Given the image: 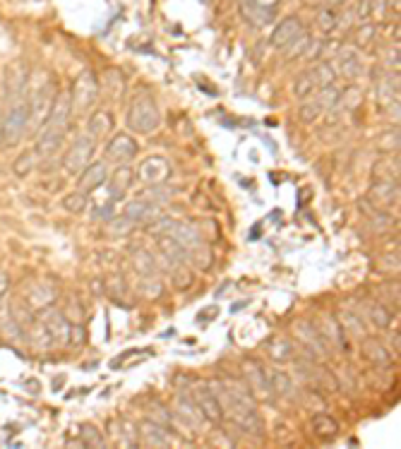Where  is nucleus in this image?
Listing matches in <instances>:
<instances>
[{"label":"nucleus","mask_w":401,"mask_h":449,"mask_svg":"<svg viewBox=\"0 0 401 449\" xmlns=\"http://www.w3.org/2000/svg\"><path fill=\"white\" fill-rule=\"evenodd\" d=\"M127 127L135 132H154L159 127V108L154 106V101L149 96H137L127 108Z\"/></svg>","instance_id":"2"},{"label":"nucleus","mask_w":401,"mask_h":449,"mask_svg":"<svg viewBox=\"0 0 401 449\" xmlns=\"http://www.w3.org/2000/svg\"><path fill=\"white\" fill-rule=\"evenodd\" d=\"M298 32H300L298 22H295V17H291V20H286L281 27L276 29V34H274V46H286V44H291V41L298 37Z\"/></svg>","instance_id":"30"},{"label":"nucleus","mask_w":401,"mask_h":449,"mask_svg":"<svg viewBox=\"0 0 401 449\" xmlns=\"http://www.w3.org/2000/svg\"><path fill=\"white\" fill-rule=\"evenodd\" d=\"M231 418H234V423L243 430V433L255 435V437H260L265 433V423H262V418H260L257 408H253V411H236V413H231Z\"/></svg>","instance_id":"17"},{"label":"nucleus","mask_w":401,"mask_h":449,"mask_svg":"<svg viewBox=\"0 0 401 449\" xmlns=\"http://www.w3.org/2000/svg\"><path fill=\"white\" fill-rule=\"evenodd\" d=\"M149 421L159 423L161 428H168V430L173 428V416L166 411L164 406H159V404H154V406H152V411H149Z\"/></svg>","instance_id":"35"},{"label":"nucleus","mask_w":401,"mask_h":449,"mask_svg":"<svg viewBox=\"0 0 401 449\" xmlns=\"http://www.w3.org/2000/svg\"><path fill=\"white\" fill-rule=\"evenodd\" d=\"M399 343H401V339H399V331H397V334L392 336V346L397 348V353H399Z\"/></svg>","instance_id":"45"},{"label":"nucleus","mask_w":401,"mask_h":449,"mask_svg":"<svg viewBox=\"0 0 401 449\" xmlns=\"http://www.w3.org/2000/svg\"><path fill=\"white\" fill-rule=\"evenodd\" d=\"M363 355L377 367H389V365H392V353H389L377 339H365L363 341Z\"/></svg>","instance_id":"23"},{"label":"nucleus","mask_w":401,"mask_h":449,"mask_svg":"<svg viewBox=\"0 0 401 449\" xmlns=\"http://www.w3.org/2000/svg\"><path fill=\"white\" fill-rule=\"evenodd\" d=\"M106 180H108L106 161H94V163H89L82 173H79L77 188H79V192H84V195H87V192H94L96 188H101Z\"/></svg>","instance_id":"11"},{"label":"nucleus","mask_w":401,"mask_h":449,"mask_svg":"<svg viewBox=\"0 0 401 449\" xmlns=\"http://www.w3.org/2000/svg\"><path fill=\"white\" fill-rule=\"evenodd\" d=\"M312 87H315V84H312L310 75H303V80L295 82V94H298V96H307V94H310Z\"/></svg>","instance_id":"42"},{"label":"nucleus","mask_w":401,"mask_h":449,"mask_svg":"<svg viewBox=\"0 0 401 449\" xmlns=\"http://www.w3.org/2000/svg\"><path fill=\"white\" fill-rule=\"evenodd\" d=\"M137 142L132 139V135H127V132H123V135H113L111 139H108L106 144V159L113 161V163H127L132 161L137 156Z\"/></svg>","instance_id":"9"},{"label":"nucleus","mask_w":401,"mask_h":449,"mask_svg":"<svg viewBox=\"0 0 401 449\" xmlns=\"http://www.w3.org/2000/svg\"><path fill=\"white\" fill-rule=\"evenodd\" d=\"M63 142H65V130H63V127L51 125V122H44V125L39 127L37 142H34V151H37L39 156H53L61 151Z\"/></svg>","instance_id":"8"},{"label":"nucleus","mask_w":401,"mask_h":449,"mask_svg":"<svg viewBox=\"0 0 401 449\" xmlns=\"http://www.w3.org/2000/svg\"><path fill=\"white\" fill-rule=\"evenodd\" d=\"M82 341H84L82 324H72V331H70V343H75V346H82Z\"/></svg>","instance_id":"43"},{"label":"nucleus","mask_w":401,"mask_h":449,"mask_svg":"<svg viewBox=\"0 0 401 449\" xmlns=\"http://www.w3.org/2000/svg\"><path fill=\"white\" fill-rule=\"evenodd\" d=\"M315 80H312V84H319V87H329L334 82V72H332V68L327 65V63H322V65H317L315 68Z\"/></svg>","instance_id":"38"},{"label":"nucleus","mask_w":401,"mask_h":449,"mask_svg":"<svg viewBox=\"0 0 401 449\" xmlns=\"http://www.w3.org/2000/svg\"><path fill=\"white\" fill-rule=\"evenodd\" d=\"M82 442H84L87 447H94V449H103V447H106V440H103V435L98 433V428H96V425H91V423L82 425Z\"/></svg>","instance_id":"32"},{"label":"nucleus","mask_w":401,"mask_h":449,"mask_svg":"<svg viewBox=\"0 0 401 449\" xmlns=\"http://www.w3.org/2000/svg\"><path fill=\"white\" fill-rule=\"evenodd\" d=\"M319 113H322V108H319L317 103H303V106H300V110H298V118L310 125V122L317 120Z\"/></svg>","instance_id":"39"},{"label":"nucleus","mask_w":401,"mask_h":449,"mask_svg":"<svg viewBox=\"0 0 401 449\" xmlns=\"http://www.w3.org/2000/svg\"><path fill=\"white\" fill-rule=\"evenodd\" d=\"M137 433H139V440L144 442L147 447H168V435H166V428H161L159 423H154V421H144V423H139V428H137Z\"/></svg>","instance_id":"15"},{"label":"nucleus","mask_w":401,"mask_h":449,"mask_svg":"<svg viewBox=\"0 0 401 449\" xmlns=\"http://www.w3.org/2000/svg\"><path fill=\"white\" fill-rule=\"evenodd\" d=\"M269 387H272V392L286 396V394L291 392V380H288V375H284V372H272Z\"/></svg>","instance_id":"36"},{"label":"nucleus","mask_w":401,"mask_h":449,"mask_svg":"<svg viewBox=\"0 0 401 449\" xmlns=\"http://www.w3.org/2000/svg\"><path fill=\"white\" fill-rule=\"evenodd\" d=\"M130 260H132V270H135L139 277H156V272H159V262L154 260V255L142 248H132Z\"/></svg>","instance_id":"20"},{"label":"nucleus","mask_w":401,"mask_h":449,"mask_svg":"<svg viewBox=\"0 0 401 449\" xmlns=\"http://www.w3.org/2000/svg\"><path fill=\"white\" fill-rule=\"evenodd\" d=\"M37 151H22L20 156L13 161V173L17 178H25L29 173L34 171V166H37Z\"/></svg>","instance_id":"29"},{"label":"nucleus","mask_w":401,"mask_h":449,"mask_svg":"<svg viewBox=\"0 0 401 449\" xmlns=\"http://www.w3.org/2000/svg\"><path fill=\"white\" fill-rule=\"evenodd\" d=\"M125 217L132 219L135 224H152V221L159 217V207L149 200H132L125 204Z\"/></svg>","instance_id":"14"},{"label":"nucleus","mask_w":401,"mask_h":449,"mask_svg":"<svg viewBox=\"0 0 401 449\" xmlns=\"http://www.w3.org/2000/svg\"><path fill=\"white\" fill-rule=\"evenodd\" d=\"M156 241H159V250L166 260L178 262V265H190V253L185 250V245H180L173 236H159Z\"/></svg>","instance_id":"16"},{"label":"nucleus","mask_w":401,"mask_h":449,"mask_svg":"<svg viewBox=\"0 0 401 449\" xmlns=\"http://www.w3.org/2000/svg\"><path fill=\"white\" fill-rule=\"evenodd\" d=\"M135 221L132 219H127L125 214H120V217H113L111 221L106 224V231H108V236H113V238H125V236H130L132 231H135Z\"/></svg>","instance_id":"28"},{"label":"nucleus","mask_w":401,"mask_h":449,"mask_svg":"<svg viewBox=\"0 0 401 449\" xmlns=\"http://www.w3.org/2000/svg\"><path fill=\"white\" fill-rule=\"evenodd\" d=\"M29 127V106L27 101H15L13 108L5 113L3 122H0V147L3 149H13L17 147V142L25 135V130Z\"/></svg>","instance_id":"1"},{"label":"nucleus","mask_w":401,"mask_h":449,"mask_svg":"<svg viewBox=\"0 0 401 449\" xmlns=\"http://www.w3.org/2000/svg\"><path fill=\"white\" fill-rule=\"evenodd\" d=\"M168 236H173L180 245H185V250H188V253H190V250H193V248H197V245H200V243H205V238H202V233L197 231L193 224H183V221H176Z\"/></svg>","instance_id":"19"},{"label":"nucleus","mask_w":401,"mask_h":449,"mask_svg":"<svg viewBox=\"0 0 401 449\" xmlns=\"http://www.w3.org/2000/svg\"><path fill=\"white\" fill-rule=\"evenodd\" d=\"M113 115L111 110H98V113H94L89 118V122H87V135H91L94 139H106L108 135L113 132Z\"/></svg>","instance_id":"18"},{"label":"nucleus","mask_w":401,"mask_h":449,"mask_svg":"<svg viewBox=\"0 0 401 449\" xmlns=\"http://www.w3.org/2000/svg\"><path fill=\"white\" fill-rule=\"evenodd\" d=\"M161 262L168 267V277H171V282L178 291L190 289V284H193V270H190V265H178V262L166 260L164 255H161Z\"/></svg>","instance_id":"21"},{"label":"nucleus","mask_w":401,"mask_h":449,"mask_svg":"<svg viewBox=\"0 0 401 449\" xmlns=\"http://www.w3.org/2000/svg\"><path fill=\"white\" fill-rule=\"evenodd\" d=\"M56 89L53 84H44L42 89H37L29 99V125L34 127V130H39V127L44 125L46 120H49V113H51V106H53V96Z\"/></svg>","instance_id":"6"},{"label":"nucleus","mask_w":401,"mask_h":449,"mask_svg":"<svg viewBox=\"0 0 401 449\" xmlns=\"http://www.w3.org/2000/svg\"><path fill=\"white\" fill-rule=\"evenodd\" d=\"M368 315H370V322L380 327V329H385V327H389V322H392V315H389L387 308L380 305V303H373V305L368 308Z\"/></svg>","instance_id":"33"},{"label":"nucleus","mask_w":401,"mask_h":449,"mask_svg":"<svg viewBox=\"0 0 401 449\" xmlns=\"http://www.w3.org/2000/svg\"><path fill=\"white\" fill-rule=\"evenodd\" d=\"M173 224H176V221L173 219H164V217H156L152 224H149V233H152V236H168V233H171V229H173Z\"/></svg>","instance_id":"37"},{"label":"nucleus","mask_w":401,"mask_h":449,"mask_svg":"<svg viewBox=\"0 0 401 449\" xmlns=\"http://www.w3.org/2000/svg\"><path fill=\"white\" fill-rule=\"evenodd\" d=\"M243 380L250 389H257V392H272L269 387V380H267V372L262 370V365H255V363H248L246 365V372H243Z\"/></svg>","instance_id":"25"},{"label":"nucleus","mask_w":401,"mask_h":449,"mask_svg":"<svg viewBox=\"0 0 401 449\" xmlns=\"http://www.w3.org/2000/svg\"><path fill=\"white\" fill-rule=\"evenodd\" d=\"M29 341H32V346L39 348V351H49V348L56 346L53 336L49 334V329L44 327V322H39L37 317L32 320V327H29Z\"/></svg>","instance_id":"26"},{"label":"nucleus","mask_w":401,"mask_h":449,"mask_svg":"<svg viewBox=\"0 0 401 449\" xmlns=\"http://www.w3.org/2000/svg\"><path fill=\"white\" fill-rule=\"evenodd\" d=\"M34 317H37L39 322H44V327L49 329V334L53 336L56 346H68L72 324H70V320L65 317V312H61L53 305H44V308H39Z\"/></svg>","instance_id":"4"},{"label":"nucleus","mask_w":401,"mask_h":449,"mask_svg":"<svg viewBox=\"0 0 401 449\" xmlns=\"http://www.w3.org/2000/svg\"><path fill=\"white\" fill-rule=\"evenodd\" d=\"M63 207L68 209V212H72V214H82L84 209H87V195L84 192H70V195L63 200Z\"/></svg>","instance_id":"34"},{"label":"nucleus","mask_w":401,"mask_h":449,"mask_svg":"<svg viewBox=\"0 0 401 449\" xmlns=\"http://www.w3.org/2000/svg\"><path fill=\"white\" fill-rule=\"evenodd\" d=\"M106 286H108V296H111L113 301H118V303H120V293H123V291H127V289H125V284H123V279L115 277V279H111V282H108Z\"/></svg>","instance_id":"41"},{"label":"nucleus","mask_w":401,"mask_h":449,"mask_svg":"<svg viewBox=\"0 0 401 449\" xmlns=\"http://www.w3.org/2000/svg\"><path fill=\"white\" fill-rule=\"evenodd\" d=\"M139 293H142L144 298L154 301L164 293V286H161V282L156 277H142V282H139Z\"/></svg>","instance_id":"31"},{"label":"nucleus","mask_w":401,"mask_h":449,"mask_svg":"<svg viewBox=\"0 0 401 449\" xmlns=\"http://www.w3.org/2000/svg\"><path fill=\"white\" fill-rule=\"evenodd\" d=\"M8 291H10V277L0 270V298H5V296H8Z\"/></svg>","instance_id":"44"},{"label":"nucleus","mask_w":401,"mask_h":449,"mask_svg":"<svg viewBox=\"0 0 401 449\" xmlns=\"http://www.w3.org/2000/svg\"><path fill=\"white\" fill-rule=\"evenodd\" d=\"M312 428H315V433L319 437H324V440H332V437L339 433V423H336L332 416H327V413H319V416L312 418Z\"/></svg>","instance_id":"27"},{"label":"nucleus","mask_w":401,"mask_h":449,"mask_svg":"<svg viewBox=\"0 0 401 449\" xmlns=\"http://www.w3.org/2000/svg\"><path fill=\"white\" fill-rule=\"evenodd\" d=\"M70 115H72V96H70V91H61V94L53 99V106H51L49 120H46V122H51V125H56V127H63V130H68Z\"/></svg>","instance_id":"13"},{"label":"nucleus","mask_w":401,"mask_h":449,"mask_svg":"<svg viewBox=\"0 0 401 449\" xmlns=\"http://www.w3.org/2000/svg\"><path fill=\"white\" fill-rule=\"evenodd\" d=\"M137 173L132 171L127 163H118V168L111 173V178H108V192H111V200H120V197H125V192L132 188V183H135Z\"/></svg>","instance_id":"12"},{"label":"nucleus","mask_w":401,"mask_h":449,"mask_svg":"<svg viewBox=\"0 0 401 449\" xmlns=\"http://www.w3.org/2000/svg\"><path fill=\"white\" fill-rule=\"evenodd\" d=\"M193 401H195V406L200 408L202 418H207V421L214 423V425H222L226 413H224V408H222V404H219L217 394L212 392V387H209V384H205V382L195 384V387H193Z\"/></svg>","instance_id":"5"},{"label":"nucleus","mask_w":401,"mask_h":449,"mask_svg":"<svg viewBox=\"0 0 401 449\" xmlns=\"http://www.w3.org/2000/svg\"><path fill=\"white\" fill-rule=\"evenodd\" d=\"M94 151H96V139L91 135H79L72 144H70L65 156H63V168H65L68 173H77L79 176V173L91 163Z\"/></svg>","instance_id":"3"},{"label":"nucleus","mask_w":401,"mask_h":449,"mask_svg":"<svg viewBox=\"0 0 401 449\" xmlns=\"http://www.w3.org/2000/svg\"><path fill=\"white\" fill-rule=\"evenodd\" d=\"M397 197H399V183H394V180H380L370 190V200L375 204H392L397 202Z\"/></svg>","instance_id":"24"},{"label":"nucleus","mask_w":401,"mask_h":449,"mask_svg":"<svg viewBox=\"0 0 401 449\" xmlns=\"http://www.w3.org/2000/svg\"><path fill=\"white\" fill-rule=\"evenodd\" d=\"M137 178L142 180L144 185L154 188V185H164L168 178H171V163H168L164 156H149V159L142 161L137 171Z\"/></svg>","instance_id":"7"},{"label":"nucleus","mask_w":401,"mask_h":449,"mask_svg":"<svg viewBox=\"0 0 401 449\" xmlns=\"http://www.w3.org/2000/svg\"><path fill=\"white\" fill-rule=\"evenodd\" d=\"M58 291L53 289V284H34V289L27 291V303L29 308H34V310H39V308L44 305H51L56 298Z\"/></svg>","instance_id":"22"},{"label":"nucleus","mask_w":401,"mask_h":449,"mask_svg":"<svg viewBox=\"0 0 401 449\" xmlns=\"http://www.w3.org/2000/svg\"><path fill=\"white\" fill-rule=\"evenodd\" d=\"M336 96H339V91L332 89V84H329V87H322V94H319V99H317L315 103H317L319 108H329V106H334Z\"/></svg>","instance_id":"40"},{"label":"nucleus","mask_w":401,"mask_h":449,"mask_svg":"<svg viewBox=\"0 0 401 449\" xmlns=\"http://www.w3.org/2000/svg\"><path fill=\"white\" fill-rule=\"evenodd\" d=\"M72 108L77 110H87L89 106H94L96 96H98V87H96V80L91 72H84L82 77L75 82V89H72Z\"/></svg>","instance_id":"10"}]
</instances>
